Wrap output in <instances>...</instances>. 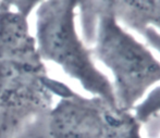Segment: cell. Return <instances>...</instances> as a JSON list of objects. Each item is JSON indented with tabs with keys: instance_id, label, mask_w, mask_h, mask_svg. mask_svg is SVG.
Segmentation results:
<instances>
[{
	"instance_id": "1",
	"label": "cell",
	"mask_w": 160,
	"mask_h": 138,
	"mask_svg": "<svg viewBox=\"0 0 160 138\" xmlns=\"http://www.w3.org/2000/svg\"><path fill=\"white\" fill-rule=\"evenodd\" d=\"M78 10L83 42L112 74L117 106L132 111L160 82V61L121 25L112 0H81Z\"/></svg>"
},
{
	"instance_id": "2",
	"label": "cell",
	"mask_w": 160,
	"mask_h": 138,
	"mask_svg": "<svg viewBox=\"0 0 160 138\" xmlns=\"http://www.w3.org/2000/svg\"><path fill=\"white\" fill-rule=\"evenodd\" d=\"M81 0H44L36 9L37 50L42 61L57 64L85 91L117 106L110 80L96 67L91 48L76 27Z\"/></svg>"
},
{
	"instance_id": "3",
	"label": "cell",
	"mask_w": 160,
	"mask_h": 138,
	"mask_svg": "<svg viewBox=\"0 0 160 138\" xmlns=\"http://www.w3.org/2000/svg\"><path fill=\"white\" fill-rule=\"evenodd\" d=\"M141 125L131 111L71 88L15 138H142Z\"/></svg>"
},
{
	"instance_id": "4",
	"label": "cell",
	"mask_w": 160,
	"mask_h": 138,
	"mask_svg": "<svg viewBox=\"0 0 160 138\" xmlns=\"http://www.w3.org/2000/svg\"><path fill=\"white\" fill-rule=\"evenodd\" d=\"M70 89L48 75L45 63L0 60V138H15Z\"/></svg>"
},
{
	"instance_id": "5",
	"label": "cell",
	"mask_w": 160,
	"mask_h": 138,
	"mask_svg": "<svg viewBox=\"0 0 160 138\" xmlns=\"http://www.w3.org/2000/svg\"><path fill=\"white\" fill-rule=\"evenodd\" d=\"M0 60L42 64L28 19L0 3Z\"/></svg>"
},
{
	"instance_id": "6",
	"label": "cell",
	"mask_w": 160,
	"mask_h": 138,
	"mask_svg": "<svg viewBox=\"0 0 160 138\" xmlns=\"http://www.w3.org/2000/svg\"><path fill=\"white\" fill-rule=\"evenodd\" d=\"M113 10L123 27L142 35L147 28L160 34V0H112Z\"/></svg>"
},
{
	"instance_id": "7",
	"label": "cell",
	"mask_w": 160,
	"mask_h": 138,
	"mask_svg": "<svg viewBox=\"0 0 160 138\" xmlns=\"http://www.w3.org/2000/svg\"><path fill=\"white\" fill-rule=\"evenodd\" d=\"M141 36H143L148 46L160 55V34L156 29L147 28ZM133 113L141 123H145L160 113V86L154 88L141 103L135 106Z\"/></svg>"
},
{
	"instance_id": "8",
	"label": "cell",
	"mask_w": 160,
	"mask_h": 138,
	"mask_svg": "<svg viewBox=\"0 0 160 138\" xmlns=\"http://www.w3.org/2000/svg\"><path fill=\"white\" fill-rule=\"evenodd\" d=\"M42 1L44 0H0V3L7 8L17 11L18 13L28 19V17L38 8V6Z\"/></svg>"
}]
</instances>
